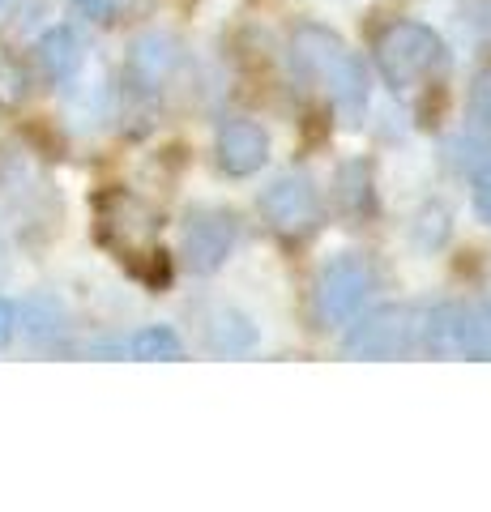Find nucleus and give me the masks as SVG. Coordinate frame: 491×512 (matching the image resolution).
<instances>
[{"instance_id": "5701e85b", "label": "nucleus", "mask_w": 491, "mask_h": 512, "mask_svg": "<svg viewBox=\"0 0 491 512\" xmlns=\"http://www.w3.org/2000/svg\"><path fill=\"white\" fill-rule=\"evenodd\" d=\"M0 274H5V244H0Z\"/></svg>"}, {"instance_id": "0eeeda50", "label": "nucleus", "mask_w": 491, "mask_h": 512, "mask_svg": "<svg viewBox=\"0 0 491 512\" xmlns=\"http://www.w3.org/2000/svg\"><path fill=\"white\" fill-rule=\"evenodd\" d=\"M257 210L265 218V227L274 231L278 239H287V244H304L321 231L325 222V197H321V184L312 180V171L304 167H291L274 175L261 197H257Z\"/></svg>"}, {"instance_id": "b1692460", "label": "nucleus", "mask_w": 491, "mask_h": 512, "mask_svg": "<svg viewBox=\"0 0 491 512\" xmlns=\"http://www.w3.org/2000/svg\"><path fill=\"white\" fill-rule=\"evenodd\" d=\"M0 5H5V0H0Z\"/></svg>"}, {"instance_id": "20e7f679", "label": "nucleus", "mask_w": 491, "mask_h": 512, "mask_svg": "<svg viewBox=\"0 0 491 512\" xmlns=\"http://www.w3.org/2000/svg\"><path fill=\"white\" fill-rule=\"evenodd\" d=\"M380 295V269L368 252H338L316 269L312 278V320L316 329H346L351 320L372 308Z\"/></svg>"}, {"instance_id": "4468645a", "label": "nucleus", "mask_w": 491, "mask_h": 512, "mask_svg": "<svg viewBox=\"0 0 491 512\" xmlns=\"http://www.w3.org/2000/svg\"><path fill=\"white\" fill-rule=\"evenodd\" d=\"M18 325L26 333V342L56 346L69 333V312H65V303H60L56 295H30L22 303V312H18Z\"/></svg>"}, {"instance_id": "dca6fc26", "label": "nucleus", "mask_w": 491, "mask_h": 512, "mask_svg": "<svg viewBox=\"0 0 491 512\" xmlns=\"http://www.w3.org/2000/svg\"><path fill=\"white\" fill-rule=\"evenodd\" d=\"M124 350H129L133 359H146V363H154V359L171 363V359H184V338L171 325H146L124 342Z\"/></svg>"}, {"instance_id": "f03ea898", "label": "nucleus", "mask_w": 491, "mask_h": 512, "mask_svg": "<svg viewBox=\"0 0 491 512\" xmlns=\"http://www.w3.org/2000/svg\"><path fill=\"white\" fill-rule=\"evenodd\" d=\"M372 64L393 94H415L440 86V77L449 73V47L427 22L393 18L372 35Z\"/></svg>"}, {"instance_id": "1a4fd4ad", "label": "nucleus", "mask_w": 491, "mask_h": 512, "mask_svg": "<svg viewBox=\"0 0 491 512\" xmlns=\"http://www.w3.org/2000/svg\"><path fill=\"white\" fill-rule=\"evenodd\" d=\"M214 163L231 180H248L269 163V133L248 116H227L214 128Z\"/></svg>"}, {"instance_id": "9d476101", "label": "nucleus", "mask_w": 491, "mask_h": 512, "mask_svg": "<svg viewBox=\"0 0 491 512\" xmlns=\"http://www.w3.org/2000/svg\"><path fill=\"white\" fill-rule=\"evenodd\" d=\"M329 197H334V210L351 222V227L372 222L380 214V188H376V163H372V158L359 154V158H346V163H338Z\"/></svg>"}, {"instance_id": "2eb2a0df", "label": "nucleus", "mask_w": 491, "mask_h": 512, "mask_svg": "<svg viewBox=\"0 0 491 512\" xmlns=\"http://www.w3.org/2000/svg\"><path fill=\"white\" fill-rule=\"evenodd\" d=\"M453 235V210L445 201H423L419 214L410 218V244L419 252H440Z\"/></svg>"}, {"instance_id": "aec40b11", "label": "nucleus", "mask_w": 491, "mask_h": 512, "mask_svg": "<svg viewBox=\"0 0 491 512\" xmlns=\"http://www.w3.org/2000/svg\"><path fill=\"white\" fill-rule=\"evenodd\" d=\"M69 5L82 13L86 22H99V26H112L120 18H129V13H137L146 0H69Z\"/></svg>"}, {"instance_id": "f3484780", "label": "nucleus", "mask_w": 491, "mask_h": 512, "mask_svg": "<svg viewBox=\"0 0 491 512\" xmlns=\"http://www.w3.org/2000/svg\"><path fill=\"white\" fill-rule=\"evenodd\" d=\"M445 158H449L453 171H474V167L483 163V158H491V137L474 133V128L462 124V133H453V137L445 141Z\"/></svg>"}, {"instance_id": "6e6552de", "label": "nucleus", "mask_w": 491, "mask_h": 512, "mask_svg": "<svg viewBox=\"0 0 491 512\" xmlns=\"http://www.w3.org/2000/svg\"><path fill=\"white\" fill-rule=\"evenodd\" d=\"M240 235H244V222L231 205H193V210H184V222H180L184 269L197 278H214L235 256V248H240Z\"/></svg>"}, {"instance_id": "a211bd4d", "label": "nucleus", "mask_w": 491, "mask_h": 512, "mask_svg": "<svg viewBox=\"0 0 491 512\" xmlns=\"http://www.w3.org/2000/svg\"><path fill=\"white\" fill-rule=\"evenodd\" d=\"M466 128L491 137V64H483L466 86Z\"/></svg>"}, {"instance_id": "4be33fe9", "label": "nucleus", "mask_w": 491, "mask_h": 512, "mask_svg": "<svg viewBox=\"0 0 491 512\" xmlns=\"http://www.w3.org/2000/svg\"><path fill=\"white\" fill-rule=\"evenodd\" d=\"M13 333H18V308L9 299H0V350L13 342Z\"/></svg>"}, {"instance_id": "f8f14e48", "label": "nucleus", "mask_w": 491, "mask_h": 512, "mask_svg": "<svg viewBox=\"0 0 491 512\" xmlns=\"http://www.w3.org/2000/svg\"><path fill=\"white\" fill-rule=\"evenodd\" d=\"M82 60H86V47L73 26H47L35 43V69L52 86H69L82 73Z\"/></svg>"}, {"instance_id": "f257e3e1", "label": "nucleus", "mask_w": 491, "mask_h": 512, "mask_svg": "<svg viewBox=\"0 0 491 512\" xmlns=\"http://www.w3.org/2000/svg\"><path fill=\"white\" fill-rule=\"evenodd\" d=\"M291 64L299 77H308V82L334 103V111L346 124H359L368 116L372 73L338 30H329L321 22H299L291 30Z\"/></svg>"}, {"instance_id": "6ab92c4d", "label": "nucleus", "mask_w": 491, "mask_h": 512, "mask_svg": "<svg viewBox=\"0 0 491 512\" xmlns=\"http://www.w3.org/2000/svg\"><path fill=\"white\" fill-rule=\"evenodd\" d=\"M30 99V73L18 60H0V111H18Z\"/></svg>"}, {"instance_id": "39448f33", "label": "nucleus", "mask_w": 491, "mask_h": 512, "mask_svg": "<svg viewBox=\"0 0 491 512\" xmlns=\"http://www.w3.org/2000/svg\"><path fill=\"white\" fill-rule=\"evenodd\" d=\"M423 338V303H376L363 308L342 329L346 359H406L419 355Z\"/></svg>"}, {"instance_id": "423d86ee", "label": "nucleus", "mask_w": 491, "mask_h": 512, "mask_svg": "<svg viewBox=\"0 0 491 512\" xmlns=\"http://www.w3.org/2000/svg\"><path fill=\"white\" fill-rule=\"evenodd\" d=\"M184 64H188V47L180 35H171V30H146V35H137L129 43V52H124V69H120L124 99L137 107H154L176 86Z\"/></svg>"}, {"instance_id": "7ed1b4c3", "label": "nucleus", "mask_w": 491, "mask_h": 512, "mask_svg": "<svg viewBox=\"0 0 491 512\" xmlns=\"http://www.w3.org/2000/svg\"><path fill=\"white\" fill-rule=\"evenodd\" d=\"M99 239L133 278L146 286H167V252L158 244V218L133 192H103L99 197Z\"/></svg>"}, {"instance_id": "9b49d317", "label": "nucleus", "mask_w": 491, "mask_h": 512, "mask_svg": "<svg viewBox=\"0 0 491 512\" xmlns=\"http://www.w3.org/2000/svg\"><path fill=\"white\" fill-rule=\"evenodd\" d=\"M201 346L218 359H240L261 346V325L235 303H214L201 316Z\"/></svg>"}, {"instance_id": "ddd939ff", "label": "nucleus", "mask_w": 491, "mask_h": 512, "mask_svg": "<svg viewBox=\"0 0 491 512\" xmlns=\"http://www.w3.org/2000/svg\"><path fill=\"white\" fill-rule=\"evenodd\" d=\"M453 359L491 363V299H453Z\"/></svg>"}, {"instance_id": "412c9836", "label": "nucleus", "mask_w": 491, "mask_h": 512, "mask_svg": "<svg viewBox=\"0 0 491 512\" xmlns=\"http://www.w3.org/2000/svg\"><path fill=\"white\" fill-rule=\"evenodd\" d=\"M470 205L483 222H491V158H483V163L470 171Z\"/></svg>"}]
</instances>
